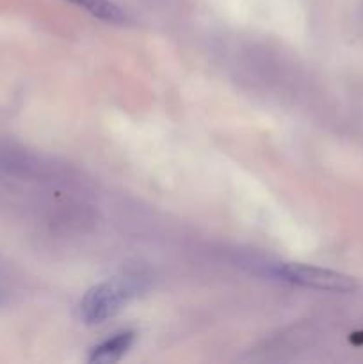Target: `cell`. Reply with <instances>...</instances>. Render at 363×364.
I'll list each match as a JSON object with an SVG mask.
<instances>
[{
	"instance_id": "6da1fadb",
	"label": "cell",
	"mask_w": 363,
	"mask_h": 364,
	"mask_svg": "<svg viewBox=\"0 0 363 364\" xmlns=\"http://www.w3.org/2000/svg\"><path fill=\"white\" fill-rule=\"evenodd\" d=\"M274 277L283 279L287 283L298 284L302 288H312L319 291H333V294H351L356 290V283L352 277L335 270L320 269L313 265H301V263H283L270 270Z\"/></svg>"
},
{
	"instance_id": "7a4b0ae2",
	"label": "cell",
	"mask_w": 363,
	"mask_h": 364,
	"mask_svg": "<svg viewBox=\"0 0 363 364\" xmlns=\"http://www.w3.org/2000/svg\"><path fill=\"white\" fill-rule=\"evenodd\" d=\"M132 287L123 281L102 283L93 287L78 304L80 318L89 326L105 322L107 318L116 315L121 306L130 299Z\"/></svg>"
},
{
	"instance_id": "3957f363",
	"label": "cell",
	"mask_w": 363,
	"mask_h": 364,
	"mask_svg": "<svg viewBox=\"0 0 363 364\" xmlns=\"http://www.w3.org/2000/svg\"><path fill=\"white\" fill-rule=\"evenodd\" d=\"M134 343V333H121L116 334L114 338H109L103 343L96 345L89 355V363H98V364H112L120 361L128 348Z\"/></svg>"
},
{
	"instance_id": "277c9868",
	"label": "cell",
	"mask_w": 363,
	"mask_h": 364,
	"mask_svg": "<svg viewBox=\"0 0 363 364\" xmlns=\"http://www.w3.org/2000/svg\"><path fill=\"white\" fill-rule=\"evenodd\" d=\"M71 4L85 9L95 18L109 21V23H123L127 20L125 11L112 0H71Z\"/></svg>"
},
{
	"instance_id": "5b68a950",
	"label": "cell",
	"mask_w": 363,
	"mask_h": 364,
	"mask_svg": "<svg viewBox=\"0 0 363 364\" xmlns=\"http://www.w3.org/2000/svg\"><path fill=\"white\" fill-rule=\"evenodd\" d=\"M0 302H2V294H0Z\"/></svg>"
},
{
	"instance_id": "8992f818",
	"label": "cell",
	"mask_w": 363,
	"mask_h": 364,
	"mask_svg": "<svg viewBox=\"0 0 363 364\" xmlns=\"http://www.w3.org/2000/svg\"><path fill=\"white\" fill-rule=\"evenodd\" d=\"M68 2H70V0H68Z\"/></svg>"
}]
</instances>
